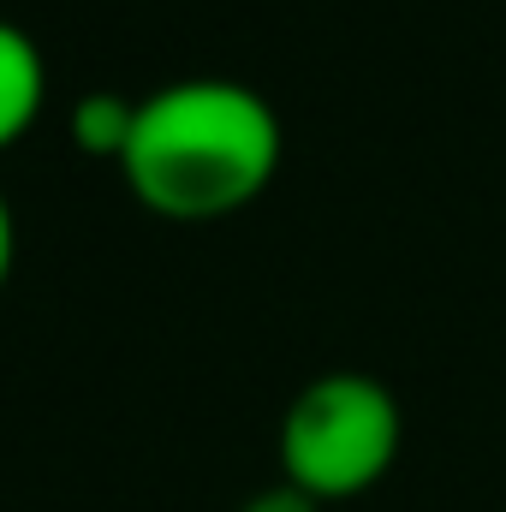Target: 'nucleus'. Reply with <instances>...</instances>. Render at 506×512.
I'll return each mask as SVG.
<instances>
[{"label": "nucleus", "mask_w": 506, "mask_h": 512, "mask_svg": "<svg viewBox=\"0 0 506 512\" xmlns=\"http://www.w3.org/2000/svg\"><path fill=\"white\" fill-rule=\"evenodd\" d=\"M286 155L274 102L239 78H173L131 108L126 191L161 221H221L256 203Z\"/></svg>", "instance_id": "f257e3e1"}, {"label": "nucleus", "mask_w": 506, "mask_h": 512, "mask_svg": "<svg viewBox=\"0 0 506 512\" xmlns=\"http://www.w3.org/2000/svg\"><path fill=\"white\" fill-rule=\"evenodd\" d=\"M405 411L393 387L364 370H328L292 393L280 417V483L310 501H358L399 465Z\"/></svg>", "instance_id": "f03ea898"}, {"label": "nucleus", "mask_w": 506, "mask_h": 512, "mask_svg": "<svg viewBox=\"0 0 506 512\" xmlns=\"http://www.w3.org/2000/svg\"><path fill=\"white\" fill-rule=\"evenodd\" d=\"M42 102H48V60H42V42L0 18V155L30 137V126L42 120Z\"/></svg>", "instance_id": "7ed1b4c3"}, {"label": "nucleus", "mask_w": 506, "mask_h": 512, "mask_svg": "<svg viewBox=\"0 0 506 512\" xmlns=\"http://www.w3.org/2000/svg\"><path fill=\"white\" fill-rule=\"evenodd\" d=\"M131 108H137V102L96 90V96H90V102H78V114H72L78 143H84L90 155H108V161H120V149H126V131H131Z\"/></svg>", "instance_id": "20e7f679"}, {"label": "nucleus", "mask_w": 506, "mask_h": 512, "mask_svg": "<svg viewBox=\"0 0 506 512\" xmlns=\"http://www.w3.org/2000/svg\"><path fill=\"white\" fill-rule=\"evenodd\" d=\"M239 512H322V501H310V495L292 489V483H268V489H256Z\"/></svg>", "instance_id": "39448f33"}, {"label": "nucleus", "mask_w": 506, "mask_h": 512, "mask_svg": "<svg viewBox=\"0 0 506 512\" xmlns=\"http://www.w3.org/2000/svg\"><path fill=\"white\" fill-rule=\"evenodd\" d=\"M12 262H18V221H12V203H6V191H0V292H6V280H12Z\"/></svg>", "instance_id": "423d86ee"}]
</instances>
